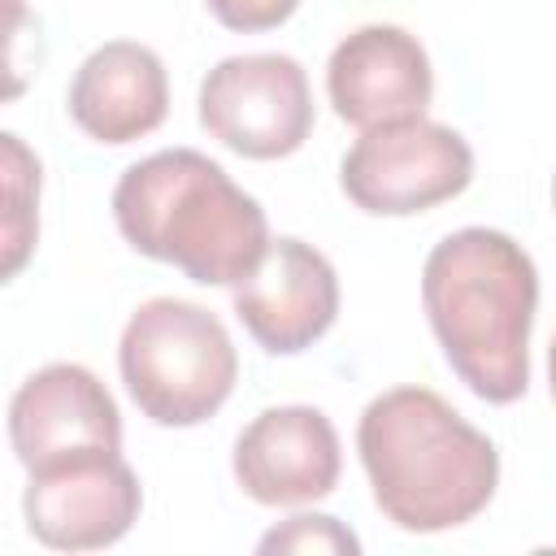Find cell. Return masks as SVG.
I'll use <instances>...</instances> for the list:
<instances>
[{"label": "cell", "instance_id": "obj_12", "mask_svg": "<svg viewBox=\"0 0 556 556\" xmlns=\"http://www.w3.org/2000/svg\"><path fill=\"white\" fill-rule=\"evenodd\" d=\"M65 109L96 143H135L169 113V74L148 43L109 39L74 70Z\"/></svg>", "mask_w": 556, "mask_h": 556}, {"label": "cell", "instance_id": "obj_9", "mask_svg": "<svg viewBox=\"0 0 556 556\" xmlns=\"http://www.w3.org/2000/svg\"><path fill=\"white\" fill-rule=\"evenodd\" d=\"M326 96L348 126L374 130L426 117L434 70L417 35L391 22H369L334 43L326 61Z\"/></svg>", "mask_w": 556, "mask_h": 556}, {"label": "cell", "instance_id": "obj_2", "mask_svg": "<svg viewBox=\"0 0 556 556\" xmlns=\"http://www.w3.org/2000/svg\"><path fill=\"white\" fill-rule=\"evenodd\" d=\"M356 452L378 513L408 534L473 521L500 486L495 443L430 387H391L356 421Z\"/></svg>", "mask_w": 556, "mask_h": 556}, {"label": "cell", "instance_id": "obj_16", "mask_svg": "<svg viewBox=\"0 0 556 556\" xmlns=\"http://www.w3.org/2000/svg\"><path fill=\"white\" fill-rule=\"evenodd\" d=\"M547 387H552V400H556V334H552V348H547Z\"/></svg>", "mask_w": 556, "mask_h": 556}, {"label": "cell", "instance_id": "obj_5", "mask_svg": "<svg viewBox=\"0 0 556 556\" xmlns=\"http://www.w3.org/2000/svg\"><path fill=\"white\" fill-rule=\"evenodd\" d=\"M473 182V148L460 130L408 117L361 130L339 165L343 195L374 217H413L456 200Z\"/></svg>", "mask_w": 556, "mask_h": 556}, {"label": "cell", "instance_id": "obj_14", "mask_svg": "<svg viewBox=\"0 0 556 556\" xmlns=\"http://www.w3.org/2000/svg\"><path fill=\"white\" fill-rule=\"evenodd\" d=\"M256 552H348V556H356L361 552V539L339 517L295 513L282 526L265 530L261 543H256Z\"/></svg>", "mask_w": 556, "mask_h": 556}, {"label": "cell", "instance_id": "obj_13", "mask_svg": "<svg viewBox=\"0 0 556 556\" xmlns=\"http://www.w3.org/2000/svg\"><path fill=\"white\" fill-rule=\"evenodd\" d=\"M4 143V191H9V213H4V278H17L26 265L35 235H39V161L35 152L9 130L0 135Z\"/></svg>", "mask_w": 556, "mask_h": 556}, {"label": "cell", "instance_id": "obj_10", "mask_svg": "<svg viewBox=\"0 0 556 556\" xmlns=\"http://www.w3.org/2000/svg\"><path fill=\"white\" fill-rule=\"evenodd\" d=\"M235 317L269 356H295L334 326L339 274L313 243L278 235L235 287Z\"/></svg>", "mask_w": 556, "mask_h": 556}, {"label": "cell", "instance_id": "obj_15", "mask_svg": "<svg viewBox=\"0 0 556 556\" xmlns=\"http://www.w3.org/2000/svg\"><path fill=\"white\" fill-rule=\"evenodd\" d=\"M204 4L226 30H239V35L274 30L300 9V0H204Z\"/></svg>", "mask_w": 556, "mask_h": 556}, {"label": "cell", "instance_id": "obj_11", "mask_svg": "<svg viewBox=\"0 0 556 556\" xmlns=\"http://www.w3.org/2000/svg\"><path fill=\"white\" fill-rule=\"evenodd\" d=\"M9 443L22 469L83 447H122V413L87 365L56 361L35 369L13 391Z\"/></svg>", "mask_w": 556, "mask_h": 556}, {"label": "cell", "instance_id": "obj_6", "mask_svg": "<svg viewBox=\"0 0 556 556\" xmlns=\"http://www.w3.org/2000/svg\"><path fill=\"white\" fill-rule=\"evenodd\" d=\"M200 126L248 161H278L313 135L308 74L287 52H243L217 61L200 83Z\"/></svg>", "mask_w": 556, "mask_h": 556}, {"label": "cell", "instance_id": "obj_1", "mask_svg": "<svg viewBox=\"0 0 556 556\" xmlns=\"http://www.w3.org/2000/svg\"><path fill=\"white\" fill-rule=\"evenodd\" d=\"M421 308L452 374L478 400L526 395L539 269L513 235L465 226L439 239L421 265Z\"/></svg>", "mask_w": 556, "mask_h": 556}, {"label": "cell", "instance_id": "obj_17", "mask_svg": "<svg viewBox=\"0 0 556 556\" xmlns=\"http://www.w3.org/2000/svg\"><path fill=\"white\" fill-rule=\"evenodd\" d=\"M552 200H556V182H552Z\"/></svg>", "mask_w": 556, "mask_h": 556}, {"label": "cell", "instance_id": "obj_8", "mask_svg": "<svg viewBox=\"0 0 556 556\" xmlns=\"http://www.w3.org/2000/svg\"><path fill=\"white\" fill-rule=\"evenodd\" d=\"M235 482L265 508L326 500L339 486L343 452L330 417L313 404L261 408L235 439Z\"/></svg>", "mask_w": 556, "mask_h": 556}, {"label": "cell", "instance_id": "obj_3", "mask_svg": "<svg viewBox=\"0 0 556 556\" xmlns=\"http://www.w3.org/2000/svg\"><path fill=\"white\" fill-rule=\"evenodd\" d=\"M122 239L200 287H239L269 248V222L213 156L165 148L135 161L113 187Z\"/></svg>", "mask_w": 556, "mask_h": 556}, {"label": "cell", "instance_id": "obj_4", "mask_svg": "<svg viewBox=\"0 0 556 556\" xmlns=\"http://www.w3.org/2000/svg\"><path fill=\"white\" fill-rule=\"evenodd\" d=\"M117 369L148 421L187 430L230 400L239 352L217 313L178 295H156L130 313L117 343Z\"/></svg>", "mask_w": 556, "mask_h": 556}, {"label": "cell", "instance_id": "obj_7", "mask_svg": "<svg viewBox=\"0 0 556 556\" xmlns=\"http://www.w3.org/2000/svg\"><path fill=\"white\" fill-rule=\"evenodd\" d=\"M143 486L122 447H83L26 469L22 513L30 534L52 552H100L130 534Z\"/></svg>", "mask_w": 556, "mask_h": 556}]
</instances>
